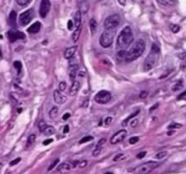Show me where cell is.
Returning <instances> with one entry per match:
<instances>
[{
  "label": "cell",
  "instance_id": "1",
  "mask_svg": "<svg viewBox=\"0 0 186 174\" xmlns=\"http://www.w3.org/2000/svg\"><path fill=\"white\" fill-rule=\"evenodd\" d=\"M144 49H145V42L143 39L136 40L134 42V44H133L129 52L126 53L125 58H124L125 61L127 63H131V62H133L134 60L138 59L143 54Z\"/></svg>",
  "mask_w": 186,
  "mask_h": 174
},
{
  "label": "cell",
  "instance_id": "2",
  "mask_svg": "<svg viewBox=\"0 0 186 174\" xmlns=\"http://www.w3.org/2000/svg\"><path fill=\"white\" fill-rule=\"evenodd\" d=\"M133 36L130 26H125L117 37V47L120 50H126L133 43Z\"/></svg>",
  "mask_w": 186,
  "mask_h": 174
},
{
  "label": "cell",
  "instance_id": "3",
  "mask_svg": "<svg viewBox=\"0 0 186 174\" xmlns=\"http://www.w3.org/2000/svg\"><path fill=\"white\" fill-rule=\"evenodd\" d=\"M159 53H160L159 47L155 44H153L152 51L147 56V57L145 58L144 63H143V71L144 72H149L150 70H152L153 68V66L156 64V63L159 59Z\"/></svg>",
  "mask_w": 186,
  "mask_h": 174
},
{
  "label": "cell",
  "instance_id": "4",
  "mask_svg": "<svg viewBox=\"0 0 186 174\" xmlns=\"http://www.w3.org/2000/svg\"><path fill=\"white\" fill-rule=\"evenodd\" d=\"M116 32V28H113V29H105L103 34L100 36L99 39V43L101 45L102 47L104 48H107L109 47L113 42H114V37Z\"/></svg>",
  "mask_w": 186,
  "mask_h": 174
},
{
  "label": "cell",
  "instance_id": "5",
  "mask_svg": "<svg viewBox=\"0 0 186 174\" xmlns=\"http://www.w3.org/2000/svg\"><path fill=\"white\" fill-rule=\"evenodd\" d=\"M159 163L156 162H145L134 170V174H148L153 172L154 169L158 167Z\"/></svg>",
  "mask_w": 186,
  "mask_h": 174
},
{
  "label": "cell",
  "instance_id": "6",
  "mask_svg": "<svg viewBox=\"0 0 186 174\" xmlns=\"http://www.w3.org/2000/svg\"><path fill=\"white\" fill-rule=\"evenodd\" d=\"M111 99H112L111 93L108 91H105V90L98 92L95 97V101L100 104H105L109 103L111 101Z\"/></svg>",
  "mask_w": 186,
  "mask_h": 174
},
{
  "label": "cell",
  "instance_id": "7",
  "mask_svg": "<svg viewBox=\"0 0 186 174\" xmlns=\"http://www.w3.org/2000/svg\"><path fill=\"white\" fill-rule=\"evenodd\" d=\"M120 24V16L118 15H112L108 16L104 24L105 29H113L116 28Z\"/></svg>",
  "mask_w": 186,
  "mask_h": 174
},
{
  "label": "cell",
  "instance_id": "8",
  "mask_svg": "<svg viewBox=\"0 0 186 174\" xmlns=\"http://www.w3.org/2000/svg\"><path fill=\"white\" fill-rule=\"evenodd\" d=\"M33 16H34V12L32 9H29V10H26L25 12H23L20 15H19V18H18V23L21 26H27L31 20L33 19Z\"/></svg>",
  "mask_w": 186,
  "mask_h": 174
},
{
  "label": "cell",
  "instance_id": "9",
  "mask_svg": "<svg viewBox=\"0 0 186 174\" xmlns=\"http://www.w3.org/2000/svg\"><path fill=\"white\" fill-rule=\"evenodd\" d=\"M127 136V131L125 130H120L118 131L115 135H113V137L110 140V142L112 144H117L120 143L124 141V139Z\"/></svg>",
  "mask_w": 186,
  "mask_h": 174
},
{
  "label": "cell",
  "instance_id": "10",
  "mask_svg": "<svg viewBox=\"0 0 186 174\" xmlns=\"http://www.w3.org/2000/svg\"><path fill=\"white\" fill-rule=\"evenodd\" d=\"M50 6H51V3L49 0H42L40 3V7H39V15L41 17L45 18L49 10H50Z\"/></svg>",
  "mask_w": 186,
  "mask_h": 174
},
{
  "label": "cell",
  "instance_id": "11",
  "mask_svg": "<svg viewBox=\"0 0 186 174\" xmlns=\"http://www.w3.org/2000/svg\"><path fill=\"white\" fill-rule=\"evenodd\" d=\"M39 129L41 132H43V134H45L46 136H51L56 133V129L53 126L46 124L45 121H41L39 123Z\"/></svg>",
  "mask_w": 186,
  "mask_h": 174
},
{
  "label": "cell",
  "instance_id": "12",
  "mask_svg": "<svg viewBox=\"0 0 186 174\" xmlns=\"http://www.w3.org/2000/svg\"><path fill=\"white\" fill-rule=\"evenodd\" d=\"M8 36V39L10 40V42H15L18 39H24L25 38V34L17 31L16 29H12L7 33Z\"/></svg>",
  "mask_w": 186,
  "mask_h": 174
},
{
  "label": "cell",
  "instance_id": "13",
  "mask_svg": "<svg viewBox=\"0 0 186 174\" xmlns=\"http://www.w3.org/2000/svg\"><path fill=\"white\" fill-rule=\"evenodd\" d=\"M53 95H54V101H55L57 104H64V103L66 102V100H67L66 96H64V94H62L59 90L54 91V94H53Z\"/></svg>",
  "mask_w": 186,
  "mask_h": 174
},
{
  "label": "cell",
  "instance_id": "14",
  "mask_svg": "<svg viewBox=\"0 0 186 174\" xmlns=\"http://www.w3.org/2000/svg\"><path fill=\"white\" fill-rule=\"evenodd\" d=\"M79 89H80V83L78 81H76V80L73 81V84H72L70 91H69V94L71 96H74L78 93Z\"/></svg>",
  "mask_w": 186,
  "mask_h": 174
},
{
  "label": "cell",
  "instance_id": "15",
  "mask_svg": "<svg viewBox=\"0 0 186 174\" xmlns=\"http://www.w3.org/2000/svg\"><path fill=\"white\" fill-rule=\"evenodd\" d=\"M78 69H79V66L77 64H74L70 67L69 69V78L71 81H74L76 75H77V73H78Z\"/></svg>",
  "mask_w": 186,
  "mask_h": 174
},
{
  "label": "cell",
  "instance_id": "16",
  "mask_svg": "<svg viewBox=\"0 0 186 174\" xmlns=\"http://www.w3.org/2000/svg\"><path fill=\"white\" fill-rule=\"evenodd\" d=\"M40 29H41V23L37 21V22H35L31 26L28 27L27 32L31 34H36V33H38Z\"/></svg>",
  "mask_w": 186,
  "mask_h": 174
},
{
  "label": "cell",
  "instance_id": "17",
  "mask_svg": "<svg viewBox=\"0 0 186 174\" xmlns=\"http://www.w3.org/2000/svg\"><path fill=\"white\" fill-rule=\"evenodd\" d=\"M76 49H77L76 46H71V47L67 48V49L64 51V58H66V59H70V58L73 57V56H74L75 52H76Z\"/></svg>",
  "mask_w": 186,
  "mask_h": 174
},
{
  "label": "cell",
  "instance_id": "18",
  "mask_svg": "<svg viewBox=\"0 0 186 174\" xmlns=\"http://www.w3.org/2000/svg\"><path fill=\"white\" fill-rule=\"evenodd\" d=\"M70 170H71V165L68 164V163H62V164H60V165L57 167V172H62V173L66 172H69Z\"/></svg>",
  "mask_w": 186,
  "mask_h": 174
},
{
  "label": "cell",
  "instance_id": "19",
  "mask_svg": "<svg viewBox=\"0 0 186 174\" xmlns=\"http://www.w3.org/2000/svg\"><path fill=\"white\" fill-rule=\"evenodd\" d=\"M184 81H183V80H179L176 84H174L173 85L172 90H173L174 92H178V91L182 90V89L184 88Z\"/></svg>",
  "mask_w": 186,
  "mask_h": 174
},
{
  "label": "cell",
  "instance_id": "20",
  "mask_svg": "<svg viewBox=\"0 0 186 174\" xmlns=\"http://www.w3.org/2000/svg\"><path fill=\"white\" fill-rule=\"evenodd\" d=\"M81 31H82V26H79V27H77V28L74 30V32L73 33V35H72V39H73V41H74V43H76V42L78 41L79 36H80V34H81Z\"/></svg>",
  "mask_w": 186,
  "mask_h": 174
},
{
  "label": "cell",
  "instance_id": "21",
  "mask_svg": "<svg viewBox=\"0 0 186 174\" xmlns=\"http://www.w3.org/2000/svg\"><path fill=\"white\" fill-rule=\"evenodd\" d=\"M36 142V135L35 134H31L28 138H27V142H26V148L29 149L31 148Z\"/></svg>",
  "mask_w": 186,
  "mask_h": 174
},
{
  "label": "cell",
  "instance_id": "22",
  "mask_svg": "<svg viewBox=\"0 0 186 174\" xmlns=\"http://www.w3.org/2000/svg\"><path fill=\"white\" fill-rule=\"evenodd\" d=\"M89 26H90V29H91V33H92L93 35L95 34L96 29H97V22L95 21V19H91V20H90Z\"/></svg>",
  "mask_w": 186,
  "mask_h": 174
},
{
  "label": "cell",
  "instance_id": "23",
  "mask_svg": "<svg viewBox=\"0 0 186 174\" xmlns=\"http://www.w3.org/2000/svg\"><path fill=\"white\" fill-rule=\"evenodd\" d=\"M160 5L164 6H173L174 5V0H156Z\"/></svg>",
  "mask_w": 186,
  "mask_h": 174
},
{
  "label": "cell",
  "instance_id": "24",
  "mask_svg": "<svg viewBox=\"0 0 186 174\" xmlns=\"http://www.w3.org/2000/svg\"><path fill=\"white\" fill-rule=\"evenodd\" d=\"M74 26H75L76 28L81 26V13H80V11H77L75 13V15H74Z\"/></svg>",
  "mask_w": 186,
  "mask_h": 174
},
{
  "label": "cell",
  "instance_id": "25",
  "mask_svg": "<svg viewBox=\"0 0 186 174\" xmlns=\"http://www.w3.org/2000/svg\"><path fill=\"white\" fill-rule=\"evenodd\" d=\"M15 18H16V13L15 11H12L9 15V22L12 26L15 25Z\"/></svg>",
  "mask_w": 186,
  "mask_h": 174
},
{
  "label": "cell",
  "instance_id": "26",
  "mask_svg": "<svg viewBox=\"0 0 186 174\" xmlns=\"http://www.w3.org/2000/svg\"><path fill=\"white\" fill-rule=\"evenodd\" d=\"M57 114H58V108H57V107H53V108L49 111V116H50V118H52V119H54L56 116L57 115Z\"/></svg>",
  "mask_w": 186,
  "mask_h": 174
},
{
  "label": "cell",
  "instance_id": "27",
  "mask_svg": "<svg viewBox=\"0 0 186 174\" xmlns=\"http://www.w3.org/2000/svg\"><path fill=\"white\" fill-rule=\"evenodd\" d=\"M94 140V137L93 136H85L84 138H82L79 142V144H83V143H85V142H91Z\"/></svg>",
  "mask_w": 186,
  "mask_h": 174
},
{
  "label": "cell",
  "instance_id": "28",
  "mask_svg": "<svg viewBox=\"0 0 186 174\" xmlns=\"http://www.w3.org/2000/svg\"><path fill=\"white\" fill-rule=\"evenodd\" d=\"M166 155H167V152L163 151V152H158V153L155 155V159H157V160H162V159H164Z\"/></svg>",
  "mask_w": 186,
  "mask_h": 174
},
{
  "label": "cell",
  "instance_id": "29",
  "mask_svg": "<svg viewBox=\"0 0 186 174\" xmlns=\"http://www.w3.org/2000/svg\"><path fill=\"white\" fill-rule=\"evenodd\" d=\"M138 114H139V110H138V111H136L135 113H133V114H131V115L129 116L128 118H126V119L124 120V121H123V126H126V125H127V122H128V121H130V120H131L132 118H133L134 116L137 115Z\"/></svg>",
  "mask_w": 186,
  "mask_h": 174
},
{
  "label": "cell",
  "instance_id": "30",
  "mask_svg": "<svg viewBox=\"0 0 186 174\" xmlns=\"http://www.w3.org/2000/svg\"><path fill=\"white\" fill-rule=\"evenodd\" d=\"M102 151H103V147H96L95 150L93 152V156L94 157H97L102 152Z\"/></svg>",
  "mask_w": 186,
  "mask_h": 174
},
{
  "label": "cell",
  "instance_id": "31",
  "mask_svg": "<svg viewBox=\"0 0 186 174\" xmlns=\"http://www.w3.org/2000/svg\"><path fill=\"white\" fill-rule=\"evenodd\" d=\"M58 162H59V159H57V160H55V161H54V162H53V163H52V164H51V165H50L49 167H48L47 171H48V172H51V171H52L53 169H55V168H56V167L57 166Z\"/></svg>",
  "mask_w": 186,
  "mask_h": 174
},
{
  "label": "cell",
  "instance_id": "32",
  "mask_svg": "<svg viewBox=\"0 0 186 174\" xmlns=\"http://www.w3.org/2000/svg\"><path fill=\"white\" fill-rule=\"evenodd\" d=\"M180 29H181V27H180V26H178V25H173V26H171V30L173 31V33H178V32L180 31Z\"/></svg>",
  "mask_w": 186,
  "mask_h": 174
},
{
  "label": "cell",
  "instance_id": "33",
  "mask_svg": "<svg viewBox=\"0 0 186 174\" xmlns=\"http://www.w3.org/2000/svg\"><path fill=\"white\" fill-rule=\"evenodd\" d=\"M124 157V153H118L117 155H115V157H114V162H118V161H120V160H122L123 158Z\"/></svg>",
  "mask_w": 186,
  "mask_h": 174
},
{
  "label": "cell",
  "instance_id": "34",
  "mask_svg": "<svg viewBox=\"0 0 186 174\" xmlns=\"http://www.w3.org/2000/svg\"><path fill=\"white\" fill-rule=\"evenodd\" d=\"M14 66H15V68L17 70V72L18 73H20V71H21V63L20 62H18V61H15V63H14Z\"/></svg>",
  "mask_w": 186,
  "mask_h": 174
},
{
  "label": "cell",
  "instance_id": "35",
  "mask_svg": "<svg viewBox=\"0 0 186 174\" xmlns=\"http://www.w3.org/2000/svg\"><path fill=\"white\" fill-rule=\"evenodd\" d=\"M15 1L19 5H22V6L26 5L29 3V0H15Z\"/></svg>",
  "mask_w": 186,
  "mask_h": 174
},
{
  "label": "cell",
  "instance_id": "36",
  "mask_svg": "<svg viewBox=\"0 0 186 174\" xmlns=\"http://www.w3.org/2000/svg\"><path fill=\"white\" fill-rule=\"evenodd\" d=\"M59 91L60 92H64L65 89H66V83L65 82H61L60 84H59Z\"/></svg>",
  "mask_w": 186,
  "mask_h": 174
},
{
  "label": "cell",
  "instance_id": "37",
  "mask_svg": "<svg viewBox=\"0 0 186 174\" xmlns=\"http://www.w3.org/2000/svg\"><path fill=\"white\" fill-rule=\"evenodd\" d=\"M105 142H106V139L105 138H102L101 140L98 141V142L96 144V147H103V145L105 143Z\"/></svg>",
  "mask_w": 186,
  "mask_h": 174
},
{
  "label": "cell",
  "instance_id": "38",
  "mask_svg": "<svg viewBox=\"0 0 186 174\" xmlns=\"http://www.w3.org/2000/svg\"><path fill=\"white\" fill-rule=\"evenodd\" d=\"M138 141H139L138 137H132L129 139V143L130 144H135L136 142H138Z\"/></svg>",
  "mask_w": 186,
  "mask_h": 174
},
{
  "label": "cell",
  "instance_id": "39",
  "mask_svg": "<svg viewBox=\"0 0 186 174\" xmlns=\"http://www.w3.org/2000/svg\"><path fill=\"white\" fill-rule=\"evenodd\" d=\"M179 128H182V125L178 123H172L169 125V129H179Z\"/></svg>",
  "mask_w": 186,
  "mask_h": 174
},
{
  "label": "cell",
  "instance_id": "40",
  "mask_svg": "<svg viewBox=\"0 0 186 174\" xmlns=\"http://www.w3.org/2000/svg\"><path fill=\"white\" fill-rule=\"evenodd\" d=\"M21 162V158H16V159H15L14 161H12L10 163H9V165L10 166H14V165H16L17 163H19Z\"/></svg>",
  "mask_w": 186,
  "mask_h": 174
},
{
  "label": "cell",
  "instance_id": "41",
  "mask_svg": "<svg viewBox=\"0 0 186 174\" xmlns=\"http://www.w3.org/2000/svg\"><path fill=\"white\" fill-rule=\"evenodd\" d=\"M145 155H146V152H141L136 155V158L137 159H143L145 157Z\"/></svg>",
  "mask_w": 186,
  "mask_h": 174
},
{
  "label": "cell",
  "instance_id": "42",
  "mask_svg": "<svg viewBox=\"0 0 186 174\" xmlns=\"http://www.w3.org/2000/svg\"><path fill=\"white\" fill-rule=\"evenodd\" d=\"M147 95H148V93L146 91H142L141 94H140V98L141 99H144V98L147 97Z\"/></svg>",
  "mask_w": 186,
  "mask_h": 174
},
{
  "label": "cell",
  "instance_id": "43",
  "mask_svg": "<svg viewBox=\"0 0 186 174\" xmlns=\"http://www.w3.org/2000/svg\"><path fill=\"white\" fill-rule=\"evenodd\" d=\"M87 166V161H83L79 163V168L80 169H84V167Z\"/></svg>",
  "mask_w": 186,
  "mask_h": 174
},
{
  "label": "cell",
  "instance_id": "44",
  "mask_svg": "<svg viewBox=\"0 0 186 174\" xmlns=\"http://www.w3.org/2000/svg\"><path fill=\"white\" fill-rule=\"evenodd\" d=\"M177 99H178V100H186V91L185 92H184V93H182V94L177 97Z\"/></svg>",
  "mask_w": 186,
  "mask_h": 174
},
{
  "label": "cell",
  "instance_id": "45",
  "mask_svg": "<svg viewBox=\"0 0 186 174\" xmlns=\"http://www.w3.org/2000/svg\"><path fill=\"white\" fill-rule=\"evenodd\" d=\"M112 121H113V118H112V117H107V118L105 120V123L106 125H109V124L112 122Z\"/></svg>",
  "mask_w": 186,
  "mask_h": 174
},
{
  "label": "cell",
  "instance_id": "46",
  "mask_svg": "<svg viewBox=\"0 0 186 174\" xmlns=\"http://www.w3.org/2000/svg\"><path fill=\"white\" fill-rule=\"evenodd\" d=\"M73 26H74V24H73V21L69 20V21H68V23H67V28H68L69 30H72V28H73Z\"/></svg>",
  "mask_w": 186,
  "mask_h": 174
},
{
  "label": "cell",
  "instance_id": "47",
  "mask_svg": "<svg viewBox=\"0 0 186 174\" xmlns=\"http://www.w3.org/2000/svg\"><path fill=\"white\" fill-rule=\"evenodd\" d=\"M137 124H138V120H137V119H135V120H133V121L131 122V124H130V125H131L133 128H134V127H135Z\"/></svg>",
  "mask_w": 186,
  "mask_h": 174
},
{
  "label": "cell",
  "instance_id": "48",
  "mask_svg": "<svg viewBox=\"0 0 186 174\" xmlns=\"http://www.w3.org/2000/svg\"><path fill=\"white\" fill-rule=\"evenodd\" d=\"M52 142H53V140H52V139H47V140H46V141L43 142V144H44V145H47V144L51 143Z\"/></svg>",
  "mask_w": 186,
  "mask_h": 174
},
{
  "label": "cell",
  "instance_id": "49",
  "mask_svg": "<svg viewBox=\"0 0 186 174\" xmlns=\"http://www.w3.org/2000/svg\"><path fill=\"white\" fill-rule=\"evenodd\" d=\"M70 114H68V113H67V114H64V115H63V117H62V119L63 120H64V121H66V120H67V119H69V117H70Z\"/></svg>",
  "mask_w": 186,
  "mask_h": 174
},
{
  "label": "cell",
  "instance_id": "50",
  "mask_svg": "<svg viewBox=\"0 0 186 174\" xmlns=\"http://www.w3.org/2000/svg\"><path fill=\"white\" fill-rule=\"evenodd\" d=\"M68 131H69V126H68V125H65V126L64 127L63 132H64V133H67Z\"/></svg>",
  "mask_w": 186,
  "mask_h": 174
},
{
  "label": "cell",
  "instance_id": "51",
  "mask_svg": "<svg viewBox=\"0 0 186 174\" xmlns=\"http://www.w3.org/2000/svg\"><path fill=\"white\" fill-rule=\"evenodd\" d=\"M117 1L121 5H125V4H126V0H117Z\"/></svg>",
  "mask_w": 186,
  "mask_h": 174
},
{
  "label": "cell",
  "instance_id": "52",
  "mask_svg": "<svg viewBox=\"0 0 186 174\" xmlns=\"http://www.w3.org/2000/svg\"><path fill=\"white\" fill-rule=\"evenodd\" d=\"M157 106H158V104H155V105H154L153 107H152V108L150 109V111H153V110H154V109H155L156 107H157Z\"/></svg>",
  "mask_w": 186,
  "mask_h": 174
},
{
  "label": "cell",
  "instance_id": "53",
  "mask_svg": "<svg viewBox=\"0 0 186 174\" xmlns=\"http://www.w3.org/2000/svg\"><path fill=\"white\" fill-rule=\"evenodd\" d=\"M105 174H114V173H113V172H105Z\"/></svg>",
  "mask_w": 186,
  "mask_h": 174
},
{
  "label": "cell",
  "instance_id": "54",
  "mask_svg": "<svg viewBox=\"0 0 186 174\" xmlns=\"http://www.w3.org/2000/svg\"><path fill=\"white\" fill-rule=\"evenodd\" d=\"M1 168H2V164L0 163V170H1Z\"/></svg>",
  "mask_w": 186,
  "mask_h": 174
}]
</instances>
